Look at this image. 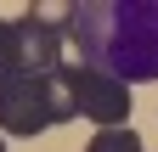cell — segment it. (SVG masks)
<instances>
[{
  "mask_svg": "<svg viewBox=\"0 0 158 152\" xmlns=\"http://www.w3.org/2000/svg\"><path fill=\"white\" fill-rule=\"evenodd\" d=\"M68 40L85 68L147 85L158 79V0H73Z\"/></svg>",
  "mask_w": 158,
  "mask_h": 152,
  "instance_id": "6da1fadb",
  "label": "cell"
},
{
  "mask_svg": "<svg viewBox=\"0 0 158 152\" xmlns=\"http://www.w3.org/2000/svg\"><path fill=\"white\" fill-rule=\"evenodd\" d=\"M68 17H73V0H62V6H28L23 17H17V51H23V73L45 79V73L62 68Z\"/></svg>",
  "mask_w": 158,
  "mask_h": 152,
  "instance_id": "7a4b0ae2",
  "label": "cell"
},
{
  "mask_svg": "<svg viewBox=\"0 0 158 152\" xmlns=\"http://www.w3.org/2000/svg\"><path fill=\"white\" fill-rule=\"evenodd\" d=\"M68 79H73V96H79V118H90L102 130L130 124V85H118V79H107V73H96L85 62L68 68Z\"/></svg>",
  "mask_w": 158,
  "mask_h": 152,
  "instance_id": "3957f363",
  "label": "cell"
},
{
  "mask_svg": "<svg viewBox=\"0 0 158 152\" xmlns=\"http://www.w3.org/2000/svg\"><path fill=\"white\" fill-rule=\"evenodd\" d=\"M51 130V113H45V90H40L34 73H11L0 79V135H45Z\"/></svg>",
  "mask_w": 158,
  "mask_h": 152,
  "instance_id": "277c9868",
  "label": "cell"
},
{
  "mask_svg": "<svg viewBox=\"0 0 158 152\" xmlns=\"http://www.w3.org/2000/svg\"><path fill=\"white\" fill-rule=\"evenodd\" d=\"M40 90H45V113H51V124H68V118H79V96H73L68 68L45 73V79H40Z\"/></svg>",
  "mask_w": 158,
  "mask_h": 152,
  "instance_id": "5b68a950",
  "label": "cell"
},
{
  "mask_svg": "<svg viewBox=\"0 0 158 152\" xmlns=\"http://www.w3.org/2000/svg\"><path fill=\"white\" fill-rule=\"evenodd\" d=\"M85 152H141V135H135L130 124H124V130H96Z\"/></svg>",
  "mask_w": 158,
  "mask_h": 152,
  "instance_id": "8992f818",
  "label": "cell"
},
{
  "mask_svg": "<svg viewBox=\"0 0 158 152\" xmlns=\"http://www.w3.org/2000/svg\"><path fill=\"white\" fill-rule=\"evenodd\" d=\"M23 73V51H17V23H0V79Z\"/></svg>",
  "mask_w": 158,
  "mask_h": 152,
  "instance_id": "52a82bcc",
  "label": "cell"
},
{
  "mask_svg": "<svg viewBox=\"0 0 158 152\" xmlns=\"http://www.w3.org/2000/svg\"><path fill=\"white\" fill-rule=\"evenodd\" d=\"M0 152H6V135H0Z\"/></svg>",
  "mask_w": 158,
  "mask_h": 152,
  "instance_id": "ba28073f",
  "label": "cell"
}]
</instances>
